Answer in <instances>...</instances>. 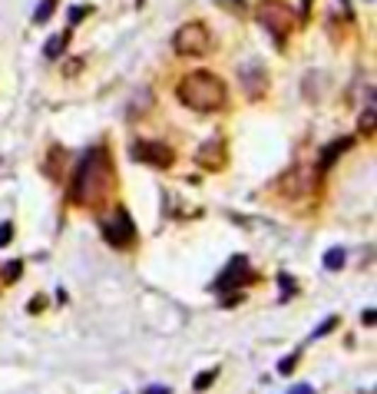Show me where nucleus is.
<instances>
[{
	"label": "nucleus",
	"mask_w": 377,
	"mask_h": 394,
	"mask_svg": "<svg viewBox=\"0 0 377 394\" xmlns=\"http://www.w3.org/2000/svg\"><path fill=\"white\" fill-rule=\"evenodd\" d=\"M112 182H116V169H112L110 152L96 146L80 159L76 172L70 182V199L76 206H103L110 199Z\"/></svg>",
	"instance_id": "nucleus-1"
},
{
	"label": "nucleus",
	"mask_w": 377,
	"mask_h": 394,
	"mask_svg": "<svg viewBox=\"0 0 377 394\" xmlns=\"http://www.w3.org/2000/svg\"><path fill=\"white\" fill-rule=\"evenodd\" d=\"M175 93H179V100L189 106V110L195 113H212L219 110L225 103V83L215 77V73L209 70H195V73H185L182 80H179V86H175Z\"/></svg>",
	"instance_id": "nucleus-2"
},
{
	"label": "nucleus",
	"mask_w": 377,
	"mask_h": 394,
	"mask_svg": "<svg viewBox=\"0 0 377 394\" xmlns=\"http://www.w3.org/2000/svg\"><path fill=\"white\" fill-rule=\"evenodd\" d=\"M258 21H262V27L275 37V43H285L288 33L295 30L298 13L291 11L288 4H282V0H265V4H258Z\"/></svg>",
	"instance_id": "nucleus-3"
},
{
	"label": "nucleus",
	"mask_w": 377,
	"mask_h": 394,
	"mask_svg": "<svg viewBox=\"0 0 377 394\" xmlns=\"http://www.w3.org/2000/svg\"><path fill=\"white\" fill-rule=\"evenodd\" d=\"M173 47H175V53H182V57H202V53L212 50V33H209V27H205L202 21L182 23L173 37Z\"/></svg>",
	"instance_id": "nucleus-4"
},
{
	"label": "nucleus",
	"mask_w": 377,
	"mask_h": 394,
	"mask_svg": "<svg viewBox=\"0 0 377 394\" xmlns=\"http://www.w3.org/2000/svg\"><path fill=\"white\" fill-rule=\"evenodd\" d=\"M103 235H106V242L112 249H129L136 242V225L122 206H112V219L103 223Z\"/></svg>",
	"instance_id": "nucleus-5"
},
{
	"label": "nucleus",
	"mask_w": 377,
	"mask_h": 394,
	"mask_svg": "<svg viewBox=\"0 0 377 394\" xmlns=\"http://www.w3.org/2000/svg\"><path fill=\"white\" fill-rule=\"evenodd\" d=\"M133 156L139 162H149V166H159V169H166V166H173V150L166 146V142H133Z\"/></svg>",
	"instance_id": "nucleus-6"
},
{
	"label": "nucleus",
	"mask_w": 377,
	"mask_h": 394,
	"mask_svg": "<svg viewBox=\"0 0 377 394\" xmlns=\"http://www.w3.org/2000/svg\"><path fill=\"white\" fill-rule=\"evenodd\" d=\"M248 278H252V272H248V259H245V255H235L232 262H228V269L219 275L215 288H219V292H225V288H238V285H245Z\"/></svg>",
	"instance_id": "nucleus-7"
},
{
	"label": "nucleus",
	"mask_w": 377,
	"mask_h": 394,
	"mask_svg": "<svg viewBox=\"0 0 377 394\" xmlns=\"http://www.w3.org/2000/svg\"><path fill=\"white\" fill-rule=\"evenodd\" d=\"M344 150H351V140H337V142H331V146H327V150L321 152V162H318V172H325L327 166H331V162H335V159H337V156H341Z\"/></svg>",
	"instance_id": "nucleus-8"
},
{
	"label": "nucleus",
	"mask_w": 377,
	"mask_h": 394,
	"mask_svg": "<svg viewBox=\"0 0 377 394\" xmlns=\"http://www.w3.org/2000/svg\"><path fill=\"white\" fill-rule=\"evenodd\" d=\"M344 265V249H331V252L325 255V269H331V272H337Z\"/></svg>",
	"instance_id": "nucleus-9"
},
{
	"label": "nucleus",
	"mask_w": 377,
	"mask_h": 394,
	"mask_svg": "<svg viewBox=\"0 0 377 394\" xmlns=\"http://www.w3.org/2000/svg\"><path fill=\"white\" fill-rule=\"evenodd\" d=\"M53 7H57V0H43L40 7H37V13H33V23H47V21H50Z\"/></svg>",
	"instance_id": "nucleus-10"
},
{
	"label": "nucleus",
	"mask_w": 377,
	"mask_h": 394,
	"mask_svg": "<svg viewBox=\"0 0 377 394\" xmlns=\"http://www.w3.org/2000/svg\"><path fill=\"white\" fill-rule=\"evenodd\" d=\"M63 47H66V33H60V37H50V40H47V57H57V53H63Z\"/></svg>",
	"instance_id": "nucleus-11"
},
{
	"label": "nucleus",
	"mask_w": 377,
	"mask_h": 394,
	"mask_svg": "<svg viewBox=\"0 0 377 394\" xmlns=\"http://www.w3.org/2000/svg\"><path fill=\"white\" fill-rule=\"evenodd\" d=\"M215 378H219V368H212V371L199 374V378H195V391H205V388H209V384H212Z\"/></svg>",
	"instance_id": "nucleus-12"
},
{
	"label": "nucleus",
	"mask_w": 377,
	"mask_h": 394,
	"mask_svg": "<svg viewBox=\"0 0 377 394\" xmlns=\"http://www.w3.org/2000/svg\"><path fill=\"white\" fill-rule=\"evenodd\" d=\"M4 278H7V282H17V278H21V262H11V269H4Z\"/></svg>",
	"instance_id": "nucleus-13"
},
{
	"label": "nucleus",
	"mask_w": 377,
	"mask_h": 394,
	"mask_svg": "<svg viewBox=\"0 0 377 394\" xmlns=\"http://www.w3.org/2000/svg\"><path fill=\"white\" fill-rule=\"evenodd\" d=\"M295 361H298V354H288L285 361L278 364V371H282V374H291V371H295Z\"/></svg>",
	"instance_id": "nucleus-14"
},
{
	"label": "nucleus",
	"mask_w": 377,
	"mask_h": 394,
	"mask_svg": "<svg viewBox=\"0 0 377 394\" xmlns=\"http://www.w3.org/2000/svg\"><path fill=\"white\" fill-rule=\"evenodd\" d=\"M361 133H374V110L364 113V120H361Z\"/></svg>",
	"instance_id": "nucleus-15"
},
{
	"label": "nucleus",
	"mask_w": 377,
	"mask_h": 394,
	"mask_svg": "<svg viewBox=\"0 0 377 394\" xmlns=\"http://www.w3.org/2000/svg\"><path fill=\"white\" fill-rule=\"evenodd\" d=\"M11 239H13V225H11V223H4V225H0V245H7Z\"/></svg>",
	"instance_id": "nucleus-16"
},
{
	"label": "nucleus",
	"mask_w": 377,
	"mask_h": 394,
	"mask_svg": "<svg viewBox=\"0 0 377 394\" xmlns=\"http://www.w3.org/2000/svg\"><path fill=\"white\" fill-rule=\"evenodd\" d=\"M83 13H86V11H83V7H73V11H70V23H73V27L80 23V17H83Z\"/></svg>",
	"instance_id": "nucleus-17"
},
{
	"label": "nucleus",
	"mask_w": 377,
	"mask_h": 394,
	"mask_svg": "<svg viewBox=\"0 0 377 394\" xmlns=\"http://www.w3.org/2000/svg\"><path fill=\"white\" fill-rule=\"evenodd\" d=\"M146 394H169V388H163V384H153V388H149Z\"/></svg>",
	"instance_id": "nucleus-18"
},
{
	"label": "nucleus",
	"mask_w": 377,
	"mask_h": 394,
	"mask_svg": "<svg viewBox=\"0 0 377 394\" xmlns=\"http://www.w3.org/2000/svg\"><path fill=\"white\" fill-rule=\"evenodd\" d=\"M291 394H311V388H308V384H301V388H295Z\"/></svg>",
	"instance_id": "nucleus-19"
}]
</instances>
